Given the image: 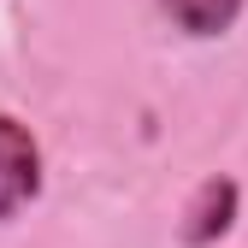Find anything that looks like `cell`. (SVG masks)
I'll use <instances>...</instances> for the list:
<instances>
[{
    "instance_id": "3957f363",
    "label": "cell",
    "mask_w": 248,
    "mask_h": 248,
    "mask_svg": "<svg viewBox=\"0 0 248 248\" xmlns=\"http://www.w3.org/2000/svg\"><path fill=\"white\" fill-rule=\"evenodd\" d=\"M160 12L183 30V36L207 42V36H225V30L242 18V0H160Z\"/></svg>"
},
{
    "instance_id": "7a4b0ae2",
    "label": "cell",
    "mask_w": 248,
    "mask_h": 248,
    "mask_svg": "<svg viewBox=\"0 0 248 248\" xmlns=\"http://www.w3.org/2000/svg\"><path fill=\"white\" fill-rule=\"evenodd\" d=\"M231 219H236V183L231 177H207L195 189V201H189V213H183V242L189 248L219 242L231 231Z\"/></svg>"
},
{
    "instance_id": "6da1fadb",
    "label": "cell",
    "mask_w": 248,
    "mask_h": 248,
    "mask_svg": "<svg viewBox=\"0 0 248 248\" xmlns=\"http://www.w3.org/2000/svg\"><path fill=\"white\" fill-rule=\"evenodd\" d=\"M36 195H42V148L30 124L0 112V219H18Z\"/></svg>"
}]
</instances>
